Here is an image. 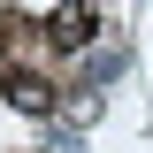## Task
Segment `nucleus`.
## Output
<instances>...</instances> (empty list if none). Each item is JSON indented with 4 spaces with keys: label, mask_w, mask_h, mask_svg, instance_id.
Returning <instances> with one entry per match:
<instances>
[{
    "label": "nucleus",
    "mask_w": 153,
    "mask_h": 153,
    "mask_svg": "<svg viewBox=\"0 0 153 153\" xmlns=\"http://www.w3.org/2000/svg\"><path fill=\"white\" fill-rule=\"evenodd\" d=\"M92 23H100V8H92V0H61L54 16H46V46H61V54H76V46L92 38Z\"/></svg>",
    "instance_id": "1"
},
{
    "label": "nucleus",
    "mask_w": 153,
    "mask_h": 153,
    "mask_svg": "<svg viewBox=\"0 0 153 153\" xmlns=\"http://www.w3.org/2000/svg\"><path fill=\"white\" fill-rule=\"evenodd\" d=\"M8 107H23V115H54V84L31 76V69H8Z\"/></svg>",
    "instance_id": "2"
},
{
    "label": "nucleus",
    "mask_w": 153,
    "mask_h": 153,
    "mask_svg": "<svg viewBox=\"0 0 153 153\" xmlns=\"http://www.w3.org/2000/svg\"><path fill=\"white\" fill-rule=\"evenodd\" d=\"M123 69H130V46H100V54L84 61V84L100 92V84H107V76H123Z\"/></svg>",
    "instance_id": "3"
},
{
    "label": "nucleus",
    "mask_w": 153,
    "mask_h": 153,
    "mask_svg": "<svg viewBox=\"0 0 153 153\" xmlns=\"http://www.w3.org/2000/svg\"><path fill=\"white\" fill-rule=\"evenodd\" d=\"M100 107H107V100H100L92 84H84V92L69 100V130H92V123H100Z\"/></svg>",
    "instance_id": "4"
}]
</instances>
